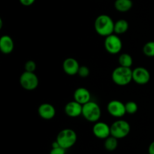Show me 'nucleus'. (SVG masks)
Returning a JSON list of instances; mask_svg holds the SVG:
<instances>
[{"label":"nucleus","instance_id":"nucleus-8","mask_svg":"<svg viewBox=\"0 0 154 154\" xmlns=\"http://www.w3.org/2000/svg\"><path fill=\"white\" fill-rule=\"evenodd\" d=\"M107 111L110 115L116 118H121L126 114L125 104L119 100H111L107 105Z\"/></svg>","mask_w":154,"mask_h":154},{"label":"nucleus","instance_id":"nucleus-17","mask_svg":"<svg viewBox=\"0 0 154 154\" xmlns=\"http://www.w3.org/2000/svg\"><path fill=\"white\" fill-rule=\"evenodd\" d=\"M129 29V23L123 19L118 20L114 23V33L117 35L123 34Z\"/></svg>","mask_w":154,"mask_h":154},{"label":"nucleus","instance_id":"nucleus-18","mask_svg":"<svg viewBox=\"0 0 154 154\" xmlns=\"http://www.w3.org/2000/svg\"><path fill=\"white\" fill-rule=\"evenodd\" d=\"M118 63L120 66L131 68V66L133 64V59L130 54L123 53V54H120L119 57Z\"/></svg>","mask_w":154,"mask_h":154},{"label":"nucleus","instance_id":"nucleus-1","mask_svg":"<svg viewBox=\"0 0 154 154\" xmlns=\"http://www.w3.org/2000/svg\"><path fill=\"white\" fill-rule=\"evenodd\" d=\"M94 29L99 35L107 37L114 32V22L109 15L101 14L95 20Z\"/></svg>","mask_w":154,"mask_h":154},{"label":"nucleus","instance_id":"nucleus-14","mask_svg":"<svg viewBox=\"0 0 154 154\" xmlns=\"http://www.w3.org/2000/svg\"><path fill=\"white\" fill-rule=\"evenodd\" d=\"M91 99L90 92L85 87H78L74 92V100L79 102L81 105L89 102Z\"/></svg>","mask_w":154,"mask_h":154},{"label":"nucleus","instance_id":"nucleus-16","mask_svg":"<svg viewBox=\"0 0 154 154\" xmlns=\"http://www.w3.org/2000/svg\"><path fill=\"white\" fill-rule=\"evenodd\" d=\"M133 6L132 0H116L114 2V8L119 12H127Z\"/></svg>","mask_w":154,"mask_h":154},{"label":"nucleus","instance_id":"nucleus-23","mask_svg":"<svg viewBox=\"0 0 154 154\" xmlns=\"http://www.w3.org/2000/svg\"><path fill=\"white\" fill-rule=\"evenodd\" d=\"M90 69L87 66H80L79 68V70H78V75H79L81 78H87L90 75Z\"/></svg>","mask_w":154,"mask_h":154},{"label":"nucleus","instance_id":"nucleus-7","mask_svg":"<svg viewBox=\"0 0 154 154\" xmlns=\"http://www.w3.org/2000/svg\"><path fill=\"white\" fill-rule=\"evenodd\" d=\"M104 45L107 52L111 54H119L123 48L122 40L117 35L114 33L105 37Z\"/></svg>","mask_w":154,"mask_h":154},{"label":"nucleus","instance_id":"nucleus-20","mask_svg":"<svg viewBox=\"0 0 154 154\" xmlns=\"http://www.w3.org/2000/svg\"><path fill=\"white\" fill-rule=\"evenodd\" d=\"M143 53L147 57H154V41H150L144 45Z\"/></svg>","mask_w":154,"mask_h":154},{"label":"nucleus","instance_id":"nucleus-22","mask_svg":"<svg viewBox=\"0 0 154 154\" xmlns=\"http://www.w3.org/2000/svg\"><path fill=\"white\" fill-rule=\"evenodd\" d=\"M36 68H37L36 63L33 60H28L24 65V69L26 72H35V71L36 70Z\"/></svg>","mask_w":154,"mask_h":154},{"label":"nucleus","instance_id":"nucleus-13","mask_svg":"<svg viewBox=\"0 0 154 154\" xmlns=\"http://www.w3.org/2000/svg\"><path fill=\"white\" fill-rule=\"evenodd\" d=\"M38 113L42 119L46 120H52L56 115V109L53 105L50 103H43L39 105Z\"/></svg>","mask_w":154,"mask_h":154},{"label":"nucleus","instance_id":"nucleus-26","mask_svg":"<svg viewBox=\"0 0 154 154\" xmlns=\"http://www.w3.org/2000/svg\"><path fill=\"white\" fill-rule=\"evenodd\" d=\"M148 153L149 154H154V141L150 143L148 147Z\"/></svg>","mask_w":154,"mask_h":154},{"label":"nucleus","instance_id":"nucleus-3","mask_svg":"<svg viewBox=\"0 0 154 154\" xmlns=\"http://www.w3.org/2000/svg\"><path fill=\"white\" fill-rule=\"evenodd\" d=\"M102 111L99 105L96 102L90 101L83 105L82 116L86 120L90 123H96L100 119Z\"/></svg>","mask_w":154,"mask_h":154},{"label":"nucleus","instance_id":"nucleus-10","mask_svg":"<svg viewBox=\"0 0 154 154\" xmlns=\"http://www.w3.org/2000/svg\"><path fill=\"white\" fill-rule=\"evenodd\" d=\"M93 133L97 138L106 139L111 135V126L105 122H96L93 126Z\"/></svg>","mask_w":154,"mask_h":154},{"label":"nucleus","instance_id":"nucleus-12","mask_svg":"<svg viewBox=\"0 0 154 154\" xmlns=\"http://www.w3.org/2000/svg\"><path fill=\"white\" fill-rule=\"evenodd\" d=\"M65 113L70 117H78L82 115L83 105L75 100L68 102L64 108Z\"/></svg>","mask_w":154,"mask_h":154},{"label":"nucleus","instance_id":"nucleus-15","mask_svg":"<svg viewBox=\"0 0 154 154\" xmlns=\"http://www.w3.org/2000/svg\"><path fill=\"white\" fill-rule=\"evenodd\" d=\"M14 48V43L11 36L5 35L0 38V51L4 54H10Z\"/></svg>","mask_w":154,"mask_h":154},{"label":"nucleus","instance_id":"nucleus-4","mask_svg":"<svg viewBox=\"0 0 154 154\" xmlns=\"http://www.w3.org/2000/svg\"><path fill=\"white\" fill-rule=\"evenodd\" d=\"M78 136L76 132L73 129H64L59 132L56 141L59 143L60 147L67 150L75 145Z\"/></svg>","mask_w":154,"mask_h":154},{"label":"nucleus","instance_id":"nucleus-9","mask_svg":"<svg viewBox=\"0 0 154 154\" xmlns=\"http://www.w3.org/2000/svg\"><path fill=\"white\" fill-rule=\"evenodd\" d=\"M150 74L144 67H136L132 70V81L139 85H145L150 81Z\"/></svg>","mask_w":154,"mask_h":154},{"label":"nucleus","instance_id":"nucleus-2","mask_svg":"<svg viewBox=\"0 0 154 154\" xmlns=\"http://www.w3.org/2000/svg\"><path fill=\"white\" fill-rule=\"evenodd\" d=\"M113 82L118 86H126L132 81V70L131 68L119 66L114 69L111 74Z\"/></svg>","mask_w":154,"mask_h":154},{"label":"nucleus","instance_id":"nucleus-6","mask_svg":"<svg viewBox=\"0 0 154 154\" xmlns=\"http://www.w3.org/2000/svg\"><path fill=\"white\" fill-rule=\"evenodd\" d=\"M20 84L24 90H28V91H32V90L37 89L38 86V78L35 74V72L25 71L20 77Z\"/></svg>","mask_w":154,"mask_h":154},{"label":"nucleus","instance_id":"nucleus-28","mask_svg":"<svg viewBox=\"0 0 154 154\" xmlns=\"http://www.w3.org/2000/svg\"><path fill=\"white\" fill-rule=\"evenodd\" d=\"M147 154H149V153H147Z\"/></svg>","mask_w":154,"mask_h":154},{"label":"nucleus","instance_id":"nucleus-11","mask_svg":"<svg viewBox=\"0 0 154 154\" xmlns=\"http://www.w3.org/2000/svg\"><path fill=\"white\" fill-rule=\"evenodd\" d=\"M80 66H81L79 65L78 60L75 58H72V57L66 58L63 63V69L64 72L67 74L68 75H71V76L78 75Z\"/></svg>","mask_w":154,"mask_h":154},{"label":"nucleus","instance_id":"nucleus-25","mask_svg":"<svg viewBox=\"0 0 154 154\" xmlns=\"http://www.w3.org/2000/svg\"><path fill=\"white\" fill-rule=\"evenodd\" d=\"M35 0H20V2L21 5H23V6L28 7V6L32 5L35 2Z\"/></svg>","mask_w":154,"mask_h":154},{"label":"nucleus","instance_id":"nucleus-21","mask_svg":"<svg viewBox=\"0 0 154 154\" xmlns=\"http://www.w3.org/2000/svg\"><path fill=\"white\" fill-rule=\"evenodd\" d=\"M125 107H126V114H134L138 111V104L134 101H129L125 104Z\"/></svg>","mask_w":154,"mask_h":154},{"label":"nucleus","instance_id":"nucleus-5","mask_svg":"<svg viewBox=\"0 0 154 154\" xmlns=\"http://www.w3.org/2000/svg\"><path fill=\"white\" fill-rule=\"evenodd\" d=\"M130 130V125L124 120H117L111 125V135L117 139L126 138L129 134Z\"/></svg>","mask_w":154,"mask_h":154},{"label":"nucleus","instance_id":"nucleus-19","mask_svg":"<svg viewBox=\"0 0 154 154\" xmlns=\"http://www.w3.org/2000/svg\"><path fill=\"white\" fill-rule=\"evenodd\" d=\"M104 146H105V150L108 151H114L118 146V139L112 135H110L106 139H105Z\"/></svg>","mask_w":154,"mask_h":154},{"label":"nucleus","instance_id":"nucleus-27","mask_svg":"<svg viewBox=\"0 0 154 154\" xmlns=\"http://www.w3.org/2000/svg\"><path fill=\"white\" fill-rule=\"evenodd\" d=\"M2 24H3L2 20V18H0V29L2 28Z\"/></svg>","mask_w":154,"mask_h":154},{"label":"nucleus","instance_id":"nucleus-24","mask_svg":"<svg viewBox=\"0 0 154 154\" xmlns=\"http://www.w3.org/2000/svg\"><path fill=\"white\" fill-rule=\"evenodd\" d=\"M66 149L62 147H54L51 149L50 154H66Z\"/></svg>","mask_w":154,"mask_h":154}]
</instances>
